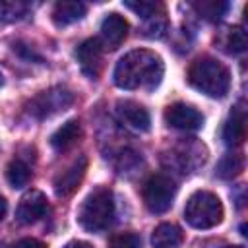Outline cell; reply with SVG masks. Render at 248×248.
<instances>
[{
    "mask_svg": "<svg viewBox=\"0 0 248 248\" xmlns=\"http://www.w3.org/2000/svg\"><path fill=\"white\" fill-rule=\"evenodd\" d=\"M163 60L159 54L136 48L126 52L114 66V83L120 89H155L163 79Z\"/></svg>",
    "mask_w": 248,
    "mask_h": 248,
    "instance_id": "1",
    "label": "cell"
},
{
    "mask_svg": "<svg viewBox=\"0 0 248 248\" xmlns=\"http://www.w3.org/2000/svg\"><path fill=\"white\" fill-rule=\"evenodd\" d=\"M188 83L207 97L221 99L231 89V74L219 60L202 56L188 68Z\"/></svg>",
    "mask_w": 248,
    "mask_h": 248,
    "instance_id": "2",
    "label": "cell"
},
{
    "mask_svg": "<svg viewBox=\"0 0 248 248\" xmlns=\"http://www.w3.org/2000/svg\"><path fill=\"white\" fill-rule=\"evenodd\" d=\"M112 217H114V200L108 188H99L91 192L83 200L78 211V223L89 232L105 231L112 223Z\"/></svg>",
    "mask_w": 248,
    "mask_h": 248,
    "instance_id": "3",
    "label": "cell"
},
{
    "mask_svg": "<svg viewBox=\"0 0 248 248\" xmlns=\"http://www.w3.org/2000/svg\"><path fill=\"white\" fill-rule=\"evenodd\" d=\"M223 203L217 194L207 192V190H198L194 192L184 207V219L190 227L205 231L213 229L223 221Z\"/></svg>",
    "mask_w": 248,
    "mask_h": 248,
    "instance_id": "4",
    "label": "cell"
},
{
    "mask_svg": "<svg viewBox=\"0 0 248 248\" xmlns=\"http://www.w3.org/2000/svg\"><path fill=\"white\" fill-rule=\"evenodd\" d=\"M143 203L151 213H165L170 209L174 196H176V186L172 178L165 174H153L147 178L141 190Z\"/></svg>",
    "mask_w": 248,
    "mask_h": 248,
    "instance_id": "5",
    "label": "cell"
},
{
    "mask_svg": "<svg viewBox=\"0 0 248 248\" xmlns=\"http://www.w3.org/2000/svg\"><path fill=\"white\" fill-rule=\"evenodd\" d=\"M74 103V93L64 87H52L48 91H41L27 105V112L39 120L52 116L60 110H66Z\"/></svg>",
    "mask_w": 248,
    "mask_h": 248,
    "instance_id": "6",
    "label": "cell"
},
{
    "mask_svg": "<svg viewBox=\"0 0 248 248\" xmlns=\"http://www.w3.org/2000/svg\"><path fill=\"white\" fill-rule=\"evenodd\" d=\"M103 45L97 37L93 39H85L78 50H76V56H78V62H79V68L81 72L89 78V79H97L99 74H101V68H103Z\"/></svg>",
    "mask_w": 248,
    "mask_h": 248,
    "instance_id": "7",
    "label": "cell"
},
{
    "mask_svg": "<svg viewBox=\"0 0 248 248\" xmlns=\"http://www.w3.org/2000/svg\"><path fill=\"white\" fill-rule=\"evenodd\" d=\"M165 120L169 126L176 130H198L203 126V116L202 112L186 103H174L167 107L165 110Z\"/></svg>",
    "mask_w": 248,
    "mask_h": 248,
    "instance_id": "8",
    "label": "cell"
},
{
    "mask_svg": "<svg viewBox=\"0 0 248 248\" xmlns=\"http://www.w3.org/2000/svg\"><path fill=\"white\" fill-rule=\"evenodd\" d=\"M85 170H87V157L81 155L79 159H76L68 169H64L54 178V192H56V196H60V198L72 196L79 188V184H81V180L85 176Z\"/></svg>",
    "mask_w": 248,
    "mask_h": 248,
    "instance_id": "9",
    "label": "cell"
},
{
    "mask_svg": "<svg viewBox=\"0 0 248 248\" xmlns=\"http://www.w3.org/2000/svg\"><path fill=\"white\" fill-rule=\"evenodd\" d=\"M48 211V203H46V196L41 190H29L23 194V198L19 200L16 217L19 223L23 225H31L35 221H39L41 217H45V213Z\"/></svg>",
    "mask_w": 248,
    "mask_h": 248,
    "instance_id": "10",
    "label": "cell"
},
{
    "mask_svg": "<svg viewBox=\"0 0 248 248\" xmlns=\"http://www.w3.org/2000/svg\"><path fill=\"white\" fill-rule=\"evenodd\" d=\"M128 37V21L118 14H108L101 23V45L103 48H118Z\"/></svg>",
    "mask_w": 248,
    "mask_h": 248,
    "instance_id": "11",
    "label": "cell"
},
{
    "mask_svg": "<svg viewBox=\"0 0 248 248\" xmlns=\"http://www.w3.org/2000/svg\"><path fill=\"white\" fill-rule=\"evenodd\" d=\"M116 112H118V118L136 132H147L151 126V116L147 108L136 101H118Z\"/></svg>",
    "mask_w": 248,
    "mask_h": 248,
    "instance_id": "12",
    "label": "cell"
},
{
    "mask_svg": "<svg viewBox=\"0 0 248 248\" xmlns=\"http://www.w3.org/2000/svg\"><path fill=\"white\" fill-rule=\"evenodd\" d=\"M246 138V112L242 107H236L223 126V141L229 147H238Z\"/></svg>",
    "mask_w": 248,
    "mask_h": 248,
    "instance_id": "13",
    "label": "cell"
},
{
    "mask_svg": "<svg viewBox=\"0 0 248 248\" xmlns=\"http://www.w3.org/2000/svg\"><path fill=\"white\" fill-rule=\"evenodd\" d=\"M81 138V126L78 120H68L64 122L52 136H50V145L56 151H66L74 143H78Z\"/></svg>",
    "mask_w": 248,
    "mask_h": 248,
    "instance_id": "14",
    "label": "cell"
},
{
    "mask_svg": "<svg viewBox=\"0 0 248 248\" xmlns=\"http://www.w3.org/2000/svg\"><path fill=\"white\" fill-rule=\"evenodd\" d=\"M182 231L174 223H161L155 227L151 234L153 248H180L182 244Z\"/></svg>",
    "mask_w": 248,
    "mask_h": 248,
    "instance_id": "15",
    "label": "cell"
},
{
    "mask_svg": "<svg viewBox=\"0 0 248 248\" xmlns=\"http://www.w3.org/2000/svg\"><path fill=\"white\" fill-rule=\"evenodd\" d=\"M87 12V6L83 2H58L52 10V21L58 27H66L74 21H79Z\"/></svg>",
    "mask_w": 248,
    "mask_h": 248,
    "instance_id": "16",
    "label": "cell"
},
{
    "mask_svg": "<svg viewBox=\"0 0 248 248\" xmlns=\"http://www.w3.org/2000/svg\"><path fill=\"white\" fill-rule=\"evenodd\" d=\"M217 43L221 45V48L229 54H238L246 48L248 45V39H246V31L238 25H229L225 27L219 37H217Z\"/></svg>",
    "mask_w": 248,
    "mask_h": 248,
    "instance_id": "17",
    "label": "cell"
},
{
    "mask_svg": "<svg viewBox=\"0 0 248 248\" xmlns=\"http://www.w3.org/2000/svg\"><path fill=\"white\" fill-rule=\"evenodd\" d=\"M6 178H8L12 188H23L31 180V169L21 159H14L6 167Z\"/></svg>",
    "mask_w": 248,
    "mask_h": 248,
    "instance_id": "18",
    "label": "cell"
},
{
    "mask_svg": "<svg viewBox=\"0 0 248 248\" xmlns=\"http://www.w3.org/2000/svg\"><path fill=\"white\" fill-rule=\"evenodd\" d=\"M242 170H244V157L240 153H227L217 165V176L225 180L234 178Z\"/></svg>",
    "mask_w": 248,
    "mask_h": 248,
    "instance_id": "19",
    "label": "cell"
},
{
    "mask_svg": "<svg viewBox=\"0 0 248 248\" xmlns=\"http://www.w3.org/2000/svg\"><path fill=\"white\" fill-rule=\"evenodd\" d=\"M192 8L196 10L198 16H202V17H205L209 21H215L227 12L229 4L227 2H219V0H202V2H194Z\"/></svg>",
    "mask_w": 248,
    "mask_h": 248,
    "instance_id": "20",
    "label": "cell"
},
{
    "mask_svg": "<svg viewBox=\"0 0 248 248\" xmlns=\"http://www.w3.org/2000/svg\"><path fill=\"white\" fill-rule=\"evenodd\" d=\"M27 14V4L25 2H16V0H2L0 2V19L6 23L17 21Z\"/></svg>",
    "mask_w": 248,
    "mask_h": 248,
    "instance_id": "21",
    "label": "cell"
},
{
    "mask_svg": "<svg viewBox=\"0 0 248 248\" xmlns=\"http://www.w3.org/2000/svg\"><path fill=\"white\" fill-rule=\"evenodd\" d=\"M108 248H141V238L136 232H120L108 240Z\"/></svg>",
    "mask_w": 248,
    "mask_h": 248,
    "instance_id": "22",
    "label": "cell"
},
{
    "mask_svg": "<svg viewBox=\"0 0 248 248\" xmlns=\"http://www.w3.org/2000/svg\"><path fill=\"white\" fill-rule=\"evenodd\" d=\"M124 6H126L128 10H132L134 14H138V16H141V17H145V19L153 17V16H155V12H157V10H161V6H159L157 2H145V0H140V2H130V0H126V2H124Z\"/></svg>",
    "mask_w": 248,
    "mask_h": 248,
    "instance_id": "23",
    "label": "cell"
},
{
    "mask_svg": "<svg viewBox=\"0 0 248 248\" xmlns=\"http://www.w3.org/2000/svg\"><path fill=\"white\" fill-rule=\"evenodd\" d=\"M165 29H167V21L161 16H153L149 17V23L143 27V35L149 39H159L165 35Z\"/></svg>",
    "mask_w": 248,
    "mask_h": 248,
    "instance_id": "24",
    "label": "cell"
},
{
    "mask_svg": "<svg viewBox=\"0 0 248 248\" xmlns=\"http://www.w3.org/2000/svg\"><path fill=\"white\" fill-rule=\"evenodd\" d=\"M12 248H46V246L41 240H37V238H21Z\"/></svg>",
    "mask_w": 248,
    "mask_h": 248,
    "instance_id": "25",
    "label": "cell"
},
{
    "mask_svg": "<svg viewBox=\"0 0 248 248\" xmlns=\"http://www.w3.org/2000/svg\"><path fill=\"white\" fill-rule=\"evenodd\" d=\"M64 248H93L89 242H83V240H70Z\"/></svg>",
    "mask_w": 248,
    "mask_h": 248,
    "instance_id": "26",
    "label": "cell"
},
{
    "mask_svg": "<svg viewBox=\"0 0 248 248\" xmlns=\"http://www.w3.org/2000/svg\"><path fill=\"white\" fill-rule=\"evenodd\" d=\"M6 211H8V203H6V200H4V196H0V221L4 219V215H6Z\"/></svg>",
    "mask_w": 248,
    "mask_h": 248,
    "instance_id": "27",
    "label": "cell"
},
{
    "mask_svg": "<svg viewBox=\"0 0 248 248\" xmlns=\"http://www.w3.org/2000/svg\"><path fill=\"white\" fill-rule=\"evenodd\" d=\"M227 248H242V246H227Z\"/></svg>",
    "mask_w": 248,
    "mask_h": 248,
    "instance_id": "28",
    "label": "cell"
},
{
    "mask_svg": "<svg viewBox=\"0 0 248 248\" xmlns=\"http://www.w3.org/2000/svg\"><path fill=\"white\" fill-rule=\"evenodd\" d=\"M2 81H4V79H2V74H0V85H2Z\"/></svg>",
    "mask_w": 248,
    "mask_h": 248,
    "instance_id": "29",
    "label": "cell"
}]
</instances>
